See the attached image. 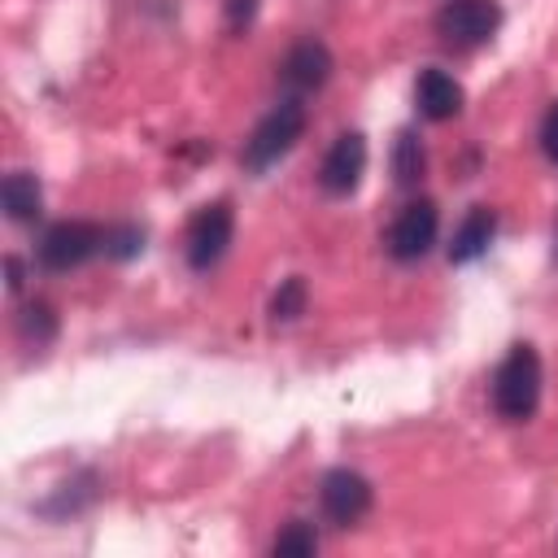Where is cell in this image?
<instances>
[{"label":"cell","instance_id":"4","mask_svg":"<svg viewBox=\"0 0 558 558\" xmlns=\"http://www.w3.org/2000/svg\"><path fill=\"white\" fill-rule=\"evenodd\" d=\"M231 235H235V209L231 201H209L201 205L192 218H187V231H183V257L196 275L214 270L227 248H231Z\"/></svg>","mask_w":558,"mask_h":558},{"label":"cell","instance_id":"7","mask_svg":"<svg viewBox=\"0 0 558 558\" xmlns=\"http://www.w3.org/2000/svg\"><path fill=\"white\" fill-rule=\"evenodd\" d=\"M318 506H323V514H327L331 527H353V523H362V519L371 514L375 488H371V480H366L362 471H353V466H331V471L318 480Z\"/></svg>","mask_w":558,"mask_h":558},{"label":"cell","instance_id":"2","mask_svg":"<svg viewBox=\"0 0 558 558\" xmlns=\"http://www.w3.org/2000/svg\"><path fill=\"white\" fill-rule=\"evenodd\" d=\"M305 100H296V96H283L253 131H248V140H244V148H240V166L248 170V174H262V170H270L279 157H288L292 148H296V140L305 135Z\"/></svg>","mask_w":558,"mask_h":558},{"label":"cell","instance_id":"1","mask_svg":"<svg viewBox=\"0 0 558 558\" xmlns=\"http://www.w3.org/2000/svg\"><path fill=\"white\" fill-rule=\"evenodd\" d=\"M541 384H545V366H541L536 344H527V340L510 344L506 357L493 371V384H488V397H493L497 418L527 423L536 414V405H541Z\"/></svg>","mask_w":558,"mask_h":558},{"label":"cell","instance_id":"20","mask_svg":"<svg viewBox=\"0 0 558 558\" xmlns=\"http://www.w3.org/2000/svg\"><path fill=\"white\" fill-rule=\"evenodd\" d=\"M4 270H9V292L17 296V292H22V283H26V270H22V257H13V253H9V257H4Z\"/></svg>","mask_w":558,"mask_h":558},{"label":"cell","instance_id":"15","mask_svg":"<svg viewBox=\"0 0 558 558\" xmlns=\"http://www.w3.org/2000/svg\"><path fill=\"white\" fill-rule=\"evenodd\" d=\"M305 305H310V288H305V279H301V275H288V279L275 288L266 314H270L275 327H288V323H296V318L305 314Z\"/></svg>","mask_w":558,"mask_h":558},{"label":"cell","instance_id":"9","mask_svg":"<svg viewBox=\"0 0 558 558\" xmlns=\"http://www.w3.org/2000/svg\"><path fill=\"white\" fill-rule=\"evenodd\" d=\"M362 174H366V135L362 131H340L331 140V148L323 153V166H318L323 196H331V201L353 196Z\"/></svg>","mask_w":558,"mask_h":558},{"label":"cell","instance_id":"11","mask_svg":"<svg viewBox=\"0 0 558 558\" xmlns=\"http://www.w3.org/2000/svg\"><path fill=\"white\" fill-rule=\"evenodd\" d=\"M497 240V209L493 205H471L462 214V222L449 235V262L453 266H471L488 253V244Z\"/></svg>","mask_w":558,"mask_h":558},{"label":"cell","instance_id":"10","mask_svg":"<svg viewBox=\"0 0 558 558\" xmlns=\"http://www.w3.org/2000/svg\"><path fill=\"white\" fill-rule=\"evenodd\" d=\"M462 105H466V92H462V83L449 70L427 65V70L414 74V109H418V118L449 122V118L462 113Z\"/></svg>","mask_w":558,"mask_h":558},{"label":"cell","instance_id":"3","mask_svg":"<svg viewBox=\"0 0 558 558\" xmlns=\"http://www.w3.org/2000/svg\"><path fill=\"white\" fill-rule=\"evenodd\" d=\"M436 235H440V209H436V201H432V196H414V201H405V205L397 209V218L388 222L384 248H388L392 262L414 266V262H423V257L432 253Z\"/></svg>","mask_w":558,"mask_h":558},{"label":"cell","instance_id":"8","mask_svg":"<svg viewBox=\"0 0 558 558\" xmlns=\"http://www.w3.org/2000/svg\"><path fill=\"white\" fill-rule=\"evenodd\" d=\"M275 70H279V87H283V96L305 100V96H314V92L327 87V78H331V70H336V57H331V48H327L323 39L305 35V39H296V44L279 57Z\"/></svg>","mask_w":558,"mask_h":558},{"label":"cell","instance_id":"18","mask_svg":"<svg viewBox=\"0 0 558 558\" xmlns=\"http://www.w3.org/2000/svg\"><path fill=\"white\" fill-rule=\"evenodd\" d=\"M257 9H262V0H222V13H227V31H231V35H244V31L253 26Z\"/></svg>","mask_w":558,"mask_h":558},{"label":"cell","instance_id":"5","mask_svg":"<svg viewBox=\"0 0 558 558\" xmlns=\"http://www.w3.org/2000/svg\"><path fill=\"white\" fill-rule=\"evenodd\" d=\"M92 257H105V227H100V222L65 218V222H52V227L39 235V266H44L48 275L78 270V266L92 262Z\"/></svg>","mask_w":558,"mask_h":558},{"label":"cell","instance_id":"17","mask_svg":"<svg viewBox=\"0 0 558 558\" xmlns=\"http://www.w3.org/2000/svg\"><path fill=\"white\" fill-rule=\"evenodd\" d=\"M144 253V227L135 222H109L105 227V257L109 262H131Z\"/></svg>","mask_w":558,"mask_h":558},{"label":"cell","instance_id":"21","mask_svg":"<svg viewBox=\"0 0 558 558\" xmlns=\"http://www.w3.org/2000/svg\"><path fill=\"white\" fill-rule=\"evenodd\" d=\"M554 257H558V222H554Z\"/></svg>","mask_w":558,"mask_h":558},{"label":"cell","instance_id":"16","mask_svg":"<svg viewBox=\"0 0 558 558\" xmlns=\"http://www.w3.org/2000/svg\"><path fill=\"white\" fill-rule=\"evenodd\" d=\"M270 554H275V558H310V554H318V532H314V523L288 519V523L275 532Z\"/></svg>","mask_w":558,"mask_h":558},{"label":"cell","instance_id":"12","mask_svg":"<svg viewBox=\"0 0 558 558\" xmlns=\"http://www.w3.org/2000/svg\"><path fill=\"white\" fill-rule=\"evenodd\" d=\"M0 196H4V214H9V222H35L39 209H44V187H39V179H35L31 170H13V174H4Z\"/></svg>","mask_w":558,"mask_h":558},{"label":"cell","instance_id":"13","mask_svg":"<svg viewBox=\"0 0 558 558\" xmlns=\"http://www.w3.org/2000/svg\"><path fill=\"white\" fill-rule=\"evenodd\" d=\"M423 174H427L423 140H418V131H414V126H401V131H397V140H392V179H397V187L414 192V187L423 183Z\"/></svg>","mask_w":558,"mask_h":558},{"label":"cell","instance_id":"6","mask_svg":"<svg viewBox=\"0 0 558 558\" xmlns=\"http://www.w3.org/2000/svg\"><path fill=\"white\" fill-rule=\"evenodd\" d=\"M501 31V4L497 0H445L436 9V35L445 48L475 52Z\"/></svg>","mask_w":558,"mask_h":558},{"label":"cell","instance_id":"14","mask_svg":"<svg viewBox=\"0 0 558 558\" xmlns=\"http://www.w3.org/2000/svg\"><path fill=\"white\" fill-rule=\"evenodd\" d=\"M57 310L48 305V301H22V310H17V340L22 344H31V349H48L52 340H57Z\"/></svg>","mask_w":558,"mask_h":558},{"label":"cell","instance_id":"19","mask_svg":"<svg viewBox=\"0 0 558 558\" xmlns=\"http://www.w3.org/2000/svg\"><path fill=\"white\" fill-rule=\"evenodd\" d=\"M541 153H545V161L558 170V100H549V109H545V118H541Z\"/></svg>","mask_w":558,"mask_h":558}]
</instances>
